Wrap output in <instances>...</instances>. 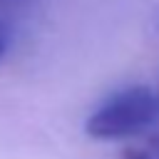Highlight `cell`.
Listing matches in <instances>:
<instances>
[{
	"mask_svg": "<svg viewBox=\"0 0 159 159\" xmlns=\"http://www.w3.org/2000/svg\"><path fill=\"white\" fill-rule=\"evenodd\" d=\"M119 159H159V132L127 144L119 152Z\"/></svg>",
	"mask_w": 159,
	"mask_h": 159,
	"instance_id": "cell-2",
	"label": "cell"
},
{
	"mask_svg": "<svg viewBox=\"0 0 159 159\" xmlns=\"http://www.w3.org/2000/svg\"><path fill=\"white\" fill-rule=\"evenodd\" d=\"M2 55H5V35L0 30V60H2Z\"/></svg>",
	"mask_w": 159,
	"mask_h": 159,
	"instance_id": "cell-3",
	"label": "cell"
},
{
	"mask_svg": "<svg viewBox=\"0 0 159 159\" xmlns=\"http://www.w3.org/2000/svg\"><path fill=\"white\" fill-rule=\"evenodd\" d=\"M159 117V94L147 84H134L107 97L84 122V134L99 142L127 139L144 132Z\"/></svg>",
	"mask_w": 159,
	"mask_h": 159,
	"instance_id": "cell-1",
	"label": "cell"
}]
</instances>
